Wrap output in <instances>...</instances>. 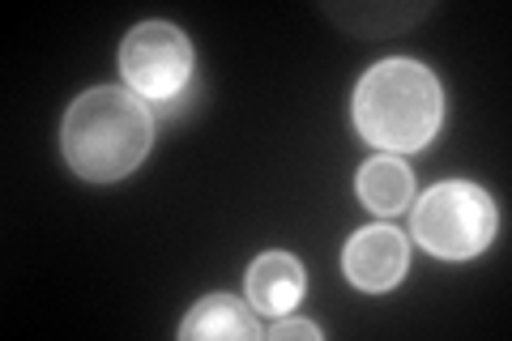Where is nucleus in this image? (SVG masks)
I'll list each match as a JSON object with an SVG mask.
<instances>
[{
    "label": "nucleus",
    "mask_w": 512,
    "mask_h": 341,
    "mask_svg": "<svg viewBox=\"0 0 512 341\" xmlns=\"http://www.w3.org/2000/svg\"><path fill=\"white\" fill-rule=\"evenodd\" d=\"M500 231L491 192L470 180H444L414 205V239L440 261H470Z\"/></svg>",
    "instance_id": "obj_3"
},
{
    "label": "nucleus",
    "mask_w": 512,
    "mask_h": 341,
    "mask_svg": "<svg viewBox=\"0 0 512 341\" xmlns=\"http://www.w3.org/2000/svg\"><path fill=\"white\" fill-rule=\"evenodd\" d=\"M342 269L350 286L367 290V295H380V290H393L397 282L406 278L410 269V248L406 235L397 226H363L359 235H350L346 252H342Z\"/></svg>",
    "instance_id": "obj_5"
},
{
    "label": "nucleus",
    "mask_w": 512,
    "mask_h": 341,
    "mask_svg": "<svg viewBox=\"0 0 512 341\" xmlns=\"http://www.w3.org/2000/svg\"><path fill=\"white\" fill-rule=\"evenodd\" d=\"M355 188H359V201L367 209L393 218L414 201V171L397 154H376V158H367L359 167Z\"/></svg>",
    "instance_id": "obj_8"
},
{
    "label": "nucleus",
    "mask_w": 512,
    "mask_h": 341,
    "mask_svg": "<svg viewBox=\"0 0 512 341\" xmlns=\"http://www.w3.org/2000/svg\"><path fill=\"white\" fill-rule=\"evenodd\" d=\"M444 94L419 60H380L355 86V128L384 154H410L440 133Z\"/></svg>",
    "instance_id": "obj_2"
},
{
    "label": "nucleus",
    "mask_w": 512,
    "mask_h": 341,
    "mask_svg": "<svg viewBox=\"0 0 512 341\" xmlns=\"http://www.w3.org/2000/svg\"><path fill=\"white\" fill-rule=\"evenodd\" d=\"M338 22L346 26H359V30H372V35H384V30H397L406 26L414 18H423V13H431V5H414V9H393V5H359V9H329Z\"/></svg>",
    "instance_id": "obj_9"
},
{
    "label": "nucleus",
    "mask_w": 512,
    "mask_h": 341,
    "mask_svg": "<svg viewBox=\"0 0 512 341\" xmlns=\"http://www.w3.org/2000/svg\"><path fill=\"white\" fill-rule=\"evenodd\" d=\"M124 86L150 103H167L192 81V43L171 22H141L120 43Z\"/></svg>",
    "instance_id": "obj_4"
},
{
    "label": "nucleus",
    "mask_w": 512,
    "mask_h": 341,
    "mask_svg": "<svg viewBox=\"0 0 512 341\" xmlns=\"http://www.w3.org/2000/svg\"><path fill=\"white\" fill-rule=\"evenodd\" d=\"M154 145V111L128 86H99L73 99L60 124L64 162L94 184L133 175Z\"/></svg>",
    "instance_id": "obj_1"
},
{
    "label": "nucleus",
    "mask_w": 512,
    "mask_h": 341,
    "mask_svg": "<svg viewBox=\"0 0 512 341\" xmlns=\"http://www.w3.org/2000/svg\"><path fill=\"white\" fill-rule=\"evenodd\" d=\"M184 341L197 337H222V341H256L261 337V320H256V307L235 299V295H205L180 324Z\"/></svg>",
    "instance_id": "obj_7"
},
{
    "label": "nucleus",
    "mask_w": 512,
    "mask_h": 341,
    "mask_svg": "<svg viewBox=\"0 0 512 341\" xmlns=\"http://www.w3.org/2000/svg\"><path fill=\"white\" fill-rule=\"evenodd\" d=\"M303 265L291 252H261L248 265V303L256 312L286 316L303 299Z\"/></svg>",
    "instance_id": "obj_6"
},
{
    "label": "nucleus",
    "mask_w": 512,
    "mask_h": 341,
    "mask_svg": "<svg viewBox=\"0 0 512 341\" xmlns=\"http://www.w3.org/2000/svg\"><path fill=\"white\" fill-rule=\"evenodd\" d=\"M269 337L274 341H291V337H308V341H320V329L308 320H291V316H278L274 324H269Z\"/></svg>",
    "instance_id": "obj_10"
}]
</instances>
